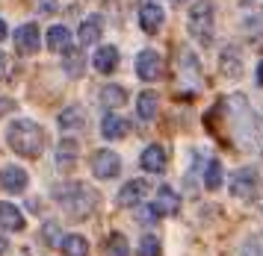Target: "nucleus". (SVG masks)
I'll return each instance as SVG.
<instances>
[{"label": "nucleus", "mask_w": 263, "mask_h": 256, "mask_svg": "<svg viewBox=\"0 0 263 256\" xmlns=\"http://www.w3.org/2000/svg\"><path fill=\"white\" fill-rule=\"evenodd\" d=\"M6 141L18 156H27V159H36L39 153L45 151V130L39 127L36 121H12L9 130H6Z\"/></svg>", "instance_id": "obj_1"}, {"label": "nucleus", "mask_w": 263, "mask_h": 256, "mask_svg": "<svg viewBox=\"0 0 263 256\" xmlns=\"http://www.w3.org/2000/svg\"><path fill=\"white\" fill-rule=\"evenodd\" d=\"M228 118H231V130H234V136H237V144L239 147H251L254 139H257V118L251 112V106L234 94V97H228Z\"/></svg>", "instance_id": "obj_2"}, {"label": "nucleus", "mask_w": 263, "mask_h": 256, "mask_svg": "<svg viewBox=\"0 0 263 256\" xmlns=\"http://www.w3.org/2000/svg\"><path fill=\"white\" fill-rule=\"evenodd\" d=\"M57 200L65 206V212H68L71 218H86L89 212L95 209L98 195L89 186H83V183H71V186H62L60 191H57Z\"/></svg>", "instance_id": "obj_3"}, {"label": "nucleus", "mask_w": 263, "mask_h": 256, "mask_svg": "<svg viewBox=\"0 0 263 256\" xmlns=\"http://www.w3.org/2000/svg\"><path fill=\"white\" fill-rule=\"evenodd\" d=\"M190 33L201 45L213 41V6L210 3H195L190 9Z\"/></svg>", "instance_id": "obj_4"}, {"label": "nucleus", "mask_w": 263, "mask_h": 256, "mask_svg": "<svg viewBox=\"0 0 263 256\" xmlns=\"http://www.w3.org/2000/svg\"><path fill=\"white\" fill-rule=\"evenodd\" d=\"M231 195L239 200H254L260 195V177L254 168H237L231 177Z\"/></svg>", "instance_id": "obj_5"}, {"label": "nucleus", "mask_w": 263, "mask_h": 256, "mask_svg": "<svg viewBox=\"0 0 263 256\" xmlns=\"http://www.w3.org/2000/svg\"><path fill=\"white\" fill-rule=\"evenodd\" d=\"M119 171H121L119 153L98 151L95 156H92V174H95L98 180H112V177H119Z\"/></svg>", "instance_id": "obj_6"}, {"label": "nucleus", "mask_w": 263, "mask_h": 256, "mask_svg": "<svg viewBox=\"0 0 263 256\" xmlns=\"http://www.w3.org/2000/svg\"><path fill=\"white\" fill-rule=\"evenodd\" d=\"M136 74L142 77L145 82H154L163 77V56L157 50H142L136 56Z\"/></svg>", "instance_id": "obj_7"}, {"label": "nucleus", "mask_w": 263, "mask_h": 256, "mask_svg": "<svg viewBox=\"0 0 263 256\" xmlns=\"http://www.w3.org/2000/svg\"><path fill=\"white\" fill-rule=\"evenodd\" d=\"M148 191H151V186H148L145 180H127L119 191V203L121 206H139V203L148 198Z\"/></svg>", "instance_id": "obj_8"}, {"label": "nucleus", "mask_w": 263, "mask_h": 256, "mask_svg": "<svg viewBox=\"0 0 263 256\" xmlns=\"http://www.w3.org/2000/svg\"><path fill=\"white\" fill-rule=\"evenodd\" d=\"M0 188L9 191V195H21L27 188V171L18 168V165H6V168L0 171Z\"/></svg>", "instance_id": "obj_9"}, {"label": "nucleus", "mask_w": 263, "mask_h": 256, "mask_svg": "<svg viewBox=\"0 0 263 256\" xmlns=\"http://www.w3.org/2000/svg\"><path fill=\"white\" fill-rule=\"evenodd\" d=\"M39 45H42V33H39L36 24L18 27V33H15V47H18V53H36Z\"/></svg>", "instance_id": "obj_10"}, {"label": "nucleus", "mask_w": 263, "mask_h": 256, "mask_svg": "<svg viewBox=\"0 0 263 256\" xmlns=\"http://www.w3.org/2000/svg\"><path fill=\"white\" fill-rule=\"evenodd\" d=\"M142 168L148 171V174H163L166 171V151L160 147V144H148L142 151Z\"/></svg>", "instance_id": "obj_11"}, {"label": "nucleus", "mask_w": 263, "mask_h": 256, "mask_svg": "<svg viewBox=\"0 0 263 256\" xmlns=\"http://www.w3.org/2000/svg\"><path fill=\"white\" fill-rule=\"evenodd\" d=\"M101 24H104V21H101V15H89V18L80 24V30H77V45H80V47L95 45L98 38H101V30H104Z\"/></svg>", "instance_id": "obj_12"}, {"label": "nucleus", "mask_w": 263, "mask_h": 256, "mask_svg": "<svg viewBox=\"0 0 263 256\" xmlns=\"http://www.w3.org/2000/svg\"><path fill=\"white\" fill-rule=\"evenodd\" d=\"M127 130H130V124H127L121 115H104V121H101V136L109 139V141L124 139V136H127Z\"/></svg>", "instance_id": "obj_13"}, {"label": "nucleus", "mask_w": 263, "mask_h": 256, "mask_svg": "<svg viewBox=\"0 0 263 256\" xmlns=\"http://www.w3.org/2000/svg\"><path fill=\"white\" fill-rule=\"evenodd\" d=\"M180 206V198L175 195V188L172 186H160L157 188V200H154V209L160 215H175Z\"/></svg>", "instance_id": "obj_14"}, {"label": "nucleus", "mask_w": 263, "mask_h": 256, "mask_svg": "<svg viewBox=\"0 0 263 256\" xmlns=\"http://www.w3.org/2000/svg\"><path fill=\"white\" fill-rule=\"evenodd\" d=\"M0 230H9V233L24 230V215H21L18 206H12V203H0Z\"/></svg>", "instance_id": "obj_15"}, {"label": "nucleus", "mask_w": 263, "mask_h": 256, "mask_svg": "<svg viewBox=\"0 0 263 256\" xmlns=\"http://www.w3.org/2000/svg\"><path fill=\"white\" fill-rule=\"evenodd\" d=\"M139 27H142L145 33H157L163 27V9L157 3H145L142 9H139Z\"/></svg>", "instance_id": "obj_16"}, {"label": "nucleus", "mask_w": 263, "mask_h": 256, "mask_svg": "<svg viewBox=\"0 0 263 256\" xmlns=\"http://www.w3.org/2000/svg\"><path fill=\"white\" fill-rule=\"evenodd\" d=\"M45 41H48V47L53 53H65V50L71 47V33H68V27H60V24H57V27L48 30V38H45Z\"/></svg>", "instance_id": "obj_17"}, {"label": "nucleus", "mask_w": 263, "mask_h": 256, "mask_svg": "<svg viewBox=\"0 0 263 256\" xmlns=\"http://www.w3.org/2000/svg\"><path fill=\"white\" fill-rule=\"evenodd\" d=\"M219 68H222V74H225V77H231V80H237L239 74H242V62H239V50H237V47H228V50H222Z\"/></svg>", "instance_id": "obj_18"}, {"label": "nucleus", "mask_w": 263, "mask_h": 256, "mask_svg": "<svg viewBox=\"0 0 263 256\" xmlns=\"http://www.w3.org/2000/svg\"><path fill=\"white\" fill-rule=\"evenodd\" d=\"M92 65H95V71H101V74H112L116 71V65H119V50L116 47H101L95 53V59H92Z\"/></svg>", "instance_id": "obj_19"}, {"label": "nucleus", "mask_w": 263, "mask_h": 256, "mask_svg": "<svg viewBox=\"0 0 263 256\" xmlns=\"http://www.w3.org/2000/svg\"><path fill=\"white\" fill-rule=\"evenodd\" d=\"M86 124V115L80 106H68V109H62L60 112V127L65 133H71V130H80Z\"/></svg>", "instance_id": "obj_20"}, {"label": "nucleus", "mask_w": 263, "mask_h": 256, "mask_svg": "<svg viewBox=\"0 0 263 256\" xmlns=\"http://www.w3.org/2000/svg\"><path fill=\"white\" fill-rule=\"evenodd\" d=\"M62 253L65 256H89V242L80 233H71L62 239Z\"/></svg>", "instance_id": "obj_21"}, {"label": "nucleus", "mask_w": 263, "mask_h": 256, "mask_svg": "<svg viewBox=\"0 0 263 256\" xmlns=\"http://www.w3.org/2000/svg\"><path fill=\"white\" fill-rule=\"evenodd\" d=\"M124 100H127V92H124L121 86H104L101 103L107 106V109H119V106H124Z\"/></svg>", "instance_id": "obj_22"}, {"label": "nucleus", "mask_w": 263, "mask_h": 256, "mask_svg": "<svg viewBox=\"0 0 263 256\" xmlns=\"http://www.w3.org/2000/svg\"><path fill=\"white\" fill-rule=\"evenodd\" d=\"M74 159H77V141L62 139L60 147H57V165H60V168H71Z\"/></svg>", "instance_id": "obj_23"}, {"label": "nucleus", "mask_w": 263, "mask_h": 256, "mask_svg": "<svg viewBox=\"0 0 263 256\" xmlns=\"http://www.w3.org/2000/svg\"><path fill=\"white\" fill-rule=\"evenodd\" d=\"M136 112L142 121H151L157 115V94L154 92H142L139 94V100H136Z\"/></svg>", "instance_id": "obj_24"}, {"label": "nucleus", "mask_w": 263, "mask_h": 256, "mask_svg": "<svg viewBox=\"0 0 263 256\" xmlns=\"http://www.w3.org/2000/svg\"><path fill=\"white\" fill-rule=\"evenodd\" d=\"M62 65H65V74H68V77H80V74H83V65H86L83 50H71V47H68Z\"/></svg>", "instance_id": "obj_25"}, {"label": "nucleus", "mask_w": 263, "mask_h": 256, "mask_svg": "<svg viewBox=\"0 0 263 256\" xmlns=\"http://www.w3.org/2000/svg\"><path fill=\"white\" fill-rule=\"evenodd\" d=\"M222 162H219V159H210V162H207V171H204V186L210 188V191H216V188L222 186Z\"/></svg>", "instance_id": "obj_26"}, {"label": "nucleus", "mask_w": 263, "mask_h": 256, "mask_svg": "<svg viewBox=\"0 0 263 256\" xmlns=\"http://www.w3.org/2000/svg\"><path fill=\"white\" fill-rule=\"evenodd\" d=\"M107 256H130V245L121 233H112L107 242Z\"/></svg>", "instance_id": "obj_27"}, {"label": "nucleus", "mask_w": 263, "mask_h": 256, "mask_svg": "<svg viewBox=\"0 0 263 256\" xmlns=\"http://www.w3.org/2000/svg\"><path fill=\"white\" fill-rule=\"evenodd\" d=\"M139 256H160V239H157V236H142V242H139Z\"/></svg>", "instance_id": "obj_28"}, {"label": "nucleus", "mask_w": 263, "mask_h": 256, "mask_svg": "<svg viewBox=\"0 0 263 256\" xmlns=\"http://www.w3.org/2000/svg\"><path fill=\"white\" fill-rule=\"evenodd\" d=\"M242 256H263V239H260V236H254V239H249V242H246Z\"/></svg>", "instance_id": "obj_29"}, {"label": "nucleus", "mask_w": 263, "mask_h": 256, "mask_svg": "<svg viewBox=\"0 0 263 256\" xmlns=\"http://www.w3.org/2000/svg\"><path fill=\"white\" fill-rule=\"evenodd\" d=\"M136 218L142 224H154L157 218H160V212H157L154 206H139V209H136Z\"/></svg>", "instance_id": "obj_30"}, {"label": "nucleus", "mask_w": 263, "mask_h": 256, "mask_svg": "<svg viewBox=\"0 0 263 256\" xmlns=\"http://www.w3.org/2000/svg\"><path fill=\"white\" fill-rule=\"evenodd\" d=\"M6 35H9V30H6V21H3V18H0V41H3V38H6Z\"/></svg>", "instance_id": "obj_31"}, {"label": "nucleus", "mask_w": 263, "mask_h": 256, "mask_svg": "<svg viewBox=\"0 0 263 256\" xmlns=\"http://www.w3.org/2000/svg\"><path fill=\"white\" fill-rule=\"evenodd\" d=\"M53 3H57V0H42V12H50L53 9Z\"/></svg>", "instance_id": "obj_32"}, {"label": "nucleus", "mask_w": 263, "mask_h": 256, "mask_svg": "<svg viewBox=\"0 0 263 256\" xmlns=\"http://www.w3.org/2000/svg\"><path fill=\"white\" fill-rule=\"evenodd\" d=\"M6 109H12V100H0V115H3Z\"/></svg>", "instance_id": "obj_33"}, {"label": "nucleus", "mask_w": 263, "mask_h": 256, "mask_svg": "<svg viewBox=\"0 0 263 256\" xmlns=\"http://www.w3.org/2000/svg\"><path fill=\"white\" fill-rule=\"evenodd\" d=\"M257 82H260V86H263V59H260V62H257Z\"/></svg>", "instance_id": "obj_34"}, {"label": "nucleus", "mask_w": 263, "mask_h": 256, "mask_svg": "<svg viewBox=\"0 0 263 256\" xmlns=\"http://www.w3.org/2000/svg\"><path fill=\"white\" fill-rule=\"evenodd\" d=\"M3 71H6V59H3V53H0V77H3Z\"/></svg>", "instance_id": "obj_35"}, {"label": "nucleus", "mask_w": 263, "mask_h": 256, "mask_svg": "<svg viewBox=\"0 0 263 256\" xmlns=\"http://www.w3.org/2000/svg\"><path fill=\"white\" fill-rule=\"evenodd\" d=\"M0 253H6V242L3 239H0Z\"/></svg>", "instance_id": "obj_36"}, {"label": "nucleus", "mask_w": 263, "mask_h": 256, "mask_svg": "<svg viewBox=\"0 0 263 256\" xmlns=\"http://www.w3.org/2000/svg\"><path fill=\"white\" fill-rule=\"evenodd\" d=\"M239 3H242V6H251V3H257V0H239Z\"/></svg>", "instance_id": "obj_37"}]
</instances>
